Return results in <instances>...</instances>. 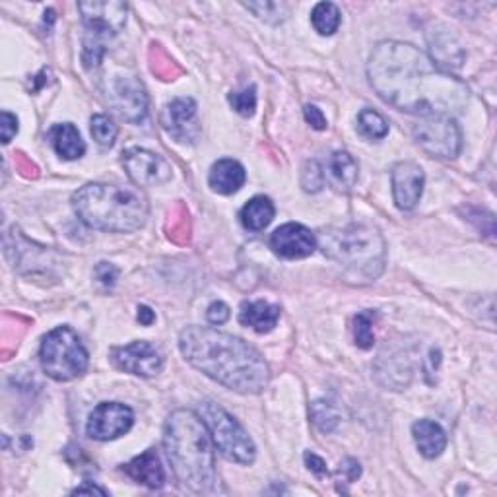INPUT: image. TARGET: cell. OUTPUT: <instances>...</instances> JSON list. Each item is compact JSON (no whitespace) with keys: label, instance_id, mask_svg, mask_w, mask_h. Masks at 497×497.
Instances as JSON below:
<instances>
[{"label":"cell","instance_id":"22","mask_svg":"<svg viewBox=\"0 0 497 497\" xmlns=\"http://www.w3.org/2000/svg\"><path fill=\"white\" fill-rule=\"evenodd\" d=\"M51 142L56 150V154L65 160H78L86 152V144L78 133L75 124L65 123V124H56L51 131Z\"/></svg>","mask_w":497,"mask_h":497},{"label":"cell","instance_id":"6","mask_svg":"<svg viewBox=\"0 0 497 497\" xmlns=\"http://www.w3.org/2000/svg\"><path fill=\"white\" fill-rule=\"evenodd\" d=\"M39 360L44 372L55 381H73L88 369V352L68 326H59L44 338Z\"/></svg>","mask_w":497,"mask_h":497},{"label":"cell","instance_id":"10","mask_svg":"<svg viewBox=\"0 0 497 497\" xmlns=\"http://www.w3.org/2000/svg\"><path fill=\"white\" fill-rule=\"evenodd\" d=\"M107 92L109 105L123 121L138 124L146 119L148 95L136 76H115L111 80Z\"/></svg>","mask_w":497,"mask_h":497},{"label":"cell","instance_id":"24","mask_svg":"<svg viewBox=\"0 0 497 497\" xmlns=\"http://www.w3.org/2000/svg\"><path fill=\"white\" fill-rule=\"evenodd\" d=\"M311 22L321 35H333L340 25V10L333 3H319L311 12Z\"/></svg>","mask_w":497,"mask_h":497},{"label":"cell","instance_id":"1","mask_svg":"<svg viewBox=\"0 0 497 497\" xmlns=\"http://www.w3.org/2000/svg\"><path fill=\"white\" fill-rule=\"evenodd\" d=\"M367 76L383 102L422 117L461 113L471 92L430 55L403 41H383L367 65Z\"/></svg>","mask_w":497,"mask_h":497},{"label":"cell","instance_id":"17","mask_svg":"<svg viewBox=\"0 0 497 497\" xmlns=\"http://www.w3.org/2000/svg\"><path fill=\"white\" fill-rule=\"evenodd\" d=\"M123 471L129 474L138 484L158 490L165 484V471L160 461V454L154 449L142 452L140 457L133 459L129 464L123 466Z\"/></svg>","mask_w":497,"mask_h":497},{"label":"cell","instance_id":"38","mask_svg":"<svg viewBox=\"0 0 497 497\" xmlns=\"http://www.w3.org/2000/svg\"><path fill=\"white\" fill-rule=\"evenodd\" d=\"M138 321L142 323V324H146V326H150L154 321H155V315H154V311L150 309V307H146V305H142V307H138Z\"/></svg>","mask_w":497,"mask_h":497},{"label":"cell","instance_id":"39","mask_svg":"<svg viewBox=\"0 0 497 497\" xmlns=\"http://www.w3.org/2000/svg\"><path fill=\"white\" fill-rule=\"evenodd\" d=\"M73 493H102V495H107V492L104 488H97V486H84V488H76Z\"/></svg>","mask_w":497,"mask_h":497},{"label":"cell","instance_id":"14","mask_svg":"<svg viewBox=\"0 0 497 497\" xmlns=\"http://www.w3.org/2000/svg\"><path fill=\"white\" fill-rule=\"evenodd\" d=\"M162 124L165 133L177 142H194L201 134V126L196 123V104L191 97H179L165 105Z\"/></svg>","mask_w":497,"mask_h":497},{"label":"cell","instance_id":"7","mask_svg":"<svg viewBox=\"0 0 497 497\" xmlns=\"http://www.w3.org/2000/svg\"><path fill=\"white\" fill-rule=\"evenodd\" d=\"M78 10L86 25V39H84V66H97L105 53L107 39L117 35L126 24L124 3H80Z\"/></svg>","mask_w":497,"mask_h":497},{"label":"cell","instance_id":"16","mask_svg":"<svg viewBox=\"0 0 497 497\" xmlns=\"http://www.w3.org/2000/svg\"><path fill=\"white\" fill-rule=\"evenodd\" d=\"M271 247L283 259H305L317 249V235L302 224H286L273 234Z\"/></svg>","mask_w":497,"mask_h":497},{"label":"cell","instance_id":"30","mask_svg":"<svg viewBox=\"0 0 497 497\" xmlns=\"http://www.w3.org/2000/svg\"><path fill=\"white\" fill-rule=\"evenodd\" d=\"M251 12H254V16H259L261 20H266L271 24H278L283 18H286V5H278V3H249L245 5Z\"/></svg>","mask_w":497,"mask_h":497},{"label":"cell","instance_id":"28","mask_svg":"<svg viewBox=\"0 0 497 497\" xmlns=\"http://www.w3.org/2000/svg\"><path fill=\"white\" fill-rule=\"evenodd\" d=\"M353 340L362 350L373 348L375 344V334L372 329V315L369 313H360L356 319H353Z\"/></svg>","mask_w":497,"mask_h":497},{"label":"cell","instance_id":"4","mask_svg":"<svg viewBox=\"0 0 497 497\" xmlns=\"http://www.w3.org/2000/svg\"><path fill=\"white\" fill-rule=\"evenodd\" d=\"M78 218L92 230L131 234L148 218V203L136 187L90 183L73 196Z\"/></svg>","mask_w":497,"mask_h":497},{"label":"cell","instance_id":"2","mask_svg":"<svg viewBox=\"0 0 497 497\" xmlns=\"http://www.w3.org/2000/svg\"><path fill=\"white\" fill-rule=\"evenodd\" d=\"M179 348L194 369L235 393L257 394L271 379L257 350L245 340L210 326H187L179 336Z\"/></svg>","mask_w":497,"mask_h":497},{"label":"cell","instance_id":"21","mask_svg":"<svg viewBox=\"0 0 497 497\" xmlns=\"http://www.w3.org/2000/svg\"><path fill=\"white\" fill-rule=\"evenodd\" d=\"M414 442L425 459H435L447 447V435L439 423L432 420H420L412 425Z\"/></svg>","mask_w":497,"mask_h":497},{"label":"cell","instance_id":"26","mask_svg":"<svg viewBox=\"0 0 497 497\" xmlns=\"http://www.w3.org/2000/svg\"><path fill=\"white\" fill-rule=\"evenodd\" d=\"M311 418H313V423L323 433L334 432L336 425L340 423L338 410L326 401H317L311 404Z\"/></svg>","mask_w":497,"mask_h":497},{"label":"cell","instance_id":"33","mask_svg":"<svg viewBox=\"0 0 497 497\" xmlns=\"http://www.w3.org/2000/svg\"><path fill=\"white\" fill-rule=\"evenodd\" d=\"M95 276L99 282L104 283V286H113L119 276V271L109 263H99V266L95 268Z\"/></svg>","mask_w":497,"mask_h":497},{"label":"cell","instance_id":"37","mask_svg":"<svg viewBox=\"0 0 497 497\" xmlns=\"http://www.w3.org/2000/svg\"><path fill=\"white\" fill-rule=\"evenodd\" d=\"M305 464H307L309 471L313 474H317L319 478L329 476V471H326L324 461L321 457H317L315 452H305Z\"/></svg>","mask_w":497,"mask_h":497},{"label":"cell","instance_id":"36","mask_svg":"<svg viewBox=\"0 0 497 497\" xmlns=\"http://www.w3.org/2000/svg\"><path fill=\"white\" fill-rule=\"evenodd\" d=\"M338 474L340 476H344V480L348 482H353V480H358L360 474H362V468H360V462L358 461H353V459H346L343 464H340L338 468Z\"/></svg>","mask_w":497,"mask_h":497},{"label":"cell","instance_id":"34","mask_svg":"<svg viewBox=\"0 0 497 497\" xmlns=\"http://www.w3.org/2000/svg\"><path fill=\"white\" fill-rule=\"evenodd\" d=\"M0 129H3V142L8 144L12 136L18 133V119L8 111H3V123H0Z\"/></svg>","mask_w":497,"mask_h":497},{"label":"cell","instance_id":"3","mask_svg":"<svg viewBox=\"0 0 497 497\" xmlns=\"http://www.w3.org/2000/svg\"><path fill=\"white\" fill-rule=\"evenodd\" d=\"M164 445L177 480L194 493H208L216 486V454L212 435L201 414L175 410L165 422Z\"/></svg>","mask_w":497,"mask_h":497},{"label":"cell","instance_id":"12","mask_svg":"<svg viewBox=\"0 0 497 497\" xmlns=\"http://www.w3.org/2000/svg\"><path fill=\"white\" fill-rule=\"evenodd\" d=\"M123 165L138 187H155V184H164L172 179V165H169L162 155L142 150L131 148L123 154Z\"/></svg>","mask_w":497,"mask_h":497},{"label":"cell","instance_id":"15","mask_svg":"<svg viewBox=\"0 0 497 497\" xmlns=\"http://www.w3.org/2000/svg\"><path fill=\"white\" fill-rule=\"evenodd\" d=\"M391 181L396 206L401 210L416 208L423 193V169L414 162H401L393 167Z\"/></svg>","mask_w":497,"mask_h":497},{"label":"cell","instance_id":"25","mask_svg":"<svg viewBox=\"0 0 497 497\" xmlns=\"http://www.w3.org/2000/svg\"><path fill=\"white\" fill-rule=\"evenodd\" d=\"M358 129L369 140H381L389 134V123L381 113L373 109H363L358 115Z\"/></svg>","mask_w":497,"mask_h":497},{"label":"cell","instance_id":"27","mask_svg":"<svg viewBox=\"0 0 497 497\" xmlns=\"http://www.w3.org/2000/svg\"><path fill=\"white\" fill-rule=\"evenodd\" d=\"M92 136L102 148H111L115 144L117 126L107 115H94L92 117Z\"/></svg>","mask_w":497,"mask_h":497},{"label":"cell","instance_id":"32","mask_svg":"<svg viewBox=\"0 0 497 497\" xmlns=\"http://www.w3.org/2000/svg\"><path fill=\"white\" fill-rule=\"evenodd\" d=\"M208 321L212 324H224L227 319H230V307H227L224 302H214L208 307Z\"/></svg>","mask_w":497,"mask_h":497},{"label":"cell","instance_id":"23","mask_svg":"<svg viewBox=\"0 0 497 497\" xmlns=\"http://www.w3.org/2000/svg\"><path fill=\"white\" fill-rule=\"evenodd\" d=\"M274 204L271 198L254 196L241 210V224H244L251 232H261L273 222L274 218Z\"/></svg>","mask_w":497,"mask_h":497},{"label":"cell","instance_id":"11","mask_svg":"<svg viewBox=\"0 0 497 497\" xmlns=\"http://www.w3.org/2000/svg\"><path fill=\"white\" fill-rule=\"evenodd\" d=\"M133 423L134 414L129 406L121 403H104L90 414L86 432L95 442H111L129 432Z\"/></svg>","mask_w":497,"mask_h":497},{"label":"cell","instance_id":"19","mask_svg":"<svg viewBox=\"0 0 497 497\" xmlns=\"http://www.w3.org/2000/svg\"><path fill=\"white\" fill-rule=\"evenodd\" d=\"M245 169L235 160H220L210 169L208 183L214 193L220 194H234L245 183Z\"/></svg>","mask_w":497,"mask_h":497},{"label":"cell","instance_id":"29","mask_svg":"<svg viewBox=\"0 0 497 497\" xmlns=\"http://www.w3.org/2000/svg\"><path fill=\"white\" fill-rule=\"evenodd\" d=\"M230 104L239 113V115L253 117L254 109H257V90L251 86L247 90L234 92V94H230Z\"/></svg>","mask_w":497,"mask_h":497},{"label":"cell","instance_id":"18","mask_svg":"<svg viewBox=\"0 0 497 497\" xmlns=\"http://www.w3.org/2000/svg\"><path fill=\"white\" fill-rule=\"evenodd\" d=\"M323 179L338 191H350L358 183V162L348 152H334L323 169Z\"/></svg>","mask_w":497,"mask_h":497},{"label":"cell","instance_id":"8","mask_svg":"<svg viewBox=\"0 0 497 497\" xmlns=\"http://www.w3.org/2000/svg\"><path fill=\"white\" fill-rule=\"evenodd\" d=\"M201 418L212 435L216 449L222 457L239 464H253L257 457L253 439L241 428L239 422L214 403H204L201 406Z\"/></svg>","mask_w":497,"mask_h":497},{"label":"cell","instance_id":"13","mask_svg":"<svg viewBox=\"0 0 497 497\" xmlns=\"http://www.w3.org/2000/svg\"><path fill=\"white\" fill-rule=\"evenodd\" d=\"M113 362L123 372L138 377H154L164 369L162 352L150 343H133L113 350Z\"/></svg>","mask_w":497,"mask_h":497},{"label":"cell","instance_id":"35","mask_svg":"<svg viewBox=\"0 0 497 497\" xmlns=\"http://www.w3.org/2000/svg\"><path fill=\"white\" fill-rule=\"evenodd\" d=\"M303 113H305V121H307L311 126H313L315 131H324V129H326V119H324V115H323L319 107H315V105H305Z\"/></svg>","mask_w":497,"mask_h":497},{"label":"cell","instance_id":"5","mask_svg":"<svg viewBox=\"0 0 497 497\" xmlns=\"http://www.w3.org/2000/svg\"><path fill=\"white\" fill-rule=\"evenodd\" d=\"M324 257L365 280H375L385 268L387 245L377 227L346 224L326 227L317 237Z\"/></svg>","mask_w":497,"mask_h":497},{"label":"cell","instance_id":"31","mask_svg":"<svg viewBox=\"0 0 497 497\" xmlns=\"http://www.w3.org/2000/svg\"><path fill=\"white\" fill-rule=\"evenodd\" d=\"M303 189L307 193H317L321 191V187L324 184V179H323V169L319 167L317 162H311L305 165V172H303Z\"/></svg>","mask_w":497,"mask_h":497},{"label":"cell","instance_id":"9","mask_svg":"<svg viewBox=\"0 0 497 497\" xmlns=\"http://www.w3.org/2000/svg\"><path fill=\"white\" fill-rule=\"evenodd\" d=\"M414 140L425 154L443 160L457 158L462 148V133L457 121L445 115L423 117L414 126Z\"/></svg>","mask_w":497,"mask_h":497},{"label":"cell","instance_id":"20","mask_svg":"<svg viewBox=\"0 0 497 497\" xmlns=\"http://www.w3.org/2000/svg\"><path fill=\"white\" fill-rule=\"evenodd\" d=\"M280 319V307L268 302H245L239 311V323L257 333H271Z\"/></svg>","mask_w":497,"mask_h":497}]
</instances>
